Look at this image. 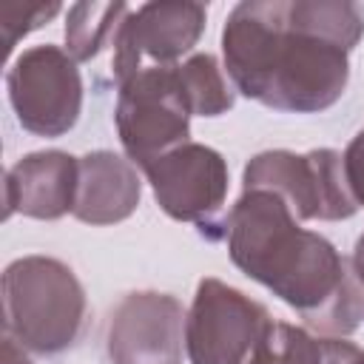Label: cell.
I'll return each mask as SVG.
<instances>
[{
  "mask_svg": "<svg viewBox=\"0 0 364 364\" xmlns=\"http://www.w3.org/2000/svg\"><path fill=\"white\" fill-rule=\"evenodd\" d=\"M247 364H321V341L304 327L273 321Z\"/></svg>",
  "mask_w": 364,
  "mask_h": 364,
  "instance_id": "obj_15",
  "label": "cell"
},
{
  "mask_svg": "<svg viewBox=\"0 0 364 364\" xmlns=\"http://www.w3.org/2000/svg\"><path fill=\"white\" fill-rule=\"evenodd\" d=\"M128 3H74L65 11V51L77 63H94L105 48H114Z\"/></svg>",
  "mask_w": 364,
  "mask_h": 364,
  "instance_id": "obj_13",
  "label": "cell"
},
{
  "mask_svg": "<svg viewBox=\"0 0 364 364\" xmlns=\"http://www.w3.org/2000/svg\"><path fill=\"white\" fill-rule=\"evenodd\" d=\"M60 14V3H40V6H14V9H3L0 11V28H3V43L6 51H11L17 46L20 37L31 34L34 28L46 26L51 17Z\"/></svg>",
  "mask_w": 364,
  "mask_h": 364,
  "instance_id": "obj_16",
  "label": "cell"
},
{
  "mask_svg": "<svg viewBox=\"0 0 364 364\" xmlns=\"http://www.w3.org/2000/svg\"><path fill=\"white\" fill-rule=\"evenodd\" d=\"M156 205L176 222H188L208 242L228 233V162L202 142H185L142 168Z\"/></svg>",
  "mask_w": 364,
  "mask_h": 364,
  "instance_id": "obj_5",
  "label": "cell"
},
{
  "mask_svg": "<svg viewBox=\"0 0 364 364\" xmlns=\"http://www.w3.org/2000/svg\"><path fill=\"white\" fill-rule=\"evenodd\" d=\"M176 77L193 117H222L236 102V88L230 85L219 60L208 51H196L182 60L176 65Z\"/></svg>",
  "mask_w": 364,
  "mask_h": 364,
  "instance_id": "obj_14",
  "label": "cell"
},
{
  "mask_svg": "<svg viewBox=\"0 0 364 364\" xmlns=\"http://www.w3.org/2000/svg\"><path fill=\"white\" fill-rule=\"evenodd\" d=\"M208 23V6L193 0H154L131 9L114 40L111 74L117 88L136 77L145 65H179L185 54L193 51Z\"/></svg>",
  "mask_w": 364,
  "mask_h": 364,
  "instance_id": "obj_9",
  "label": "cell"
},
{
  "mask_svg": "<svg viewBox=\"0 0 364 364\" xmlns=\"http://www.w3.org/2000/svg\"><path fill=\"white\" fill-rule=\"evenodd\" d=\"M191 117L176 65H145L117 88L114 125L136 168L191 142Z\"/></svg>",
  "mask_w": 364,
  "mask_h": 364,
  "instance_id": "obj_6",
  "label": "cell"
},
{
  "mask_svg": "<svg viewBox=\"0 0 364 364\" xmlns=\"http://www.w3.org/2000/svg\"><path fill=\"white\" fill-rule=\"evenodd\" d=\"M321 364H364V350L347 338H318Z\"/></svg>",
  "mask_w": 364,
  "mask_h": 364,
  "instance_id": "obj_18",
  "label": "cell"
},
{
  "mask_svg": "<svg viewBox=\"0 0 364 364\" xmlns=\"http://www.w3.org/2000/svg\"><path fill=\"white\" fill-rule=\"evenodd\" d=\"M80 179V156L68 151H34L20 156L3 182L6 219L20 213L40 222L63 219L74 210Z\"/></svg>",
  "mask_w": 364,
  "mask_h": 364,
  "instance_id": "obj_11",
  "label": "cell"
},
{
  "mask_svg": "<svg viewBox=\"0 0 364 364\" xmlns=\"http://www.w3.org/2000/svg\"><path fill=\"white\" fill-rule=\"evenodd\" d=\"M188 310L171 293L134 290L108 318L105 353L111 364H182Z\"/></svg>",
  "mask_w": 364,
  "mask_h": 364,
  "instance_id": "obj_10",
  "label": "cell"
},
{
  "mask_svg": "<svg viewBox=\"0 0 364 364\" xmlns=\"http://www.w3.org/2000/svg\"><path fill=\"white\" fill-rule=\"evenodd\" d=\"M270 324L262 301L208 276L196 284L185 318V355L191 364H247Z\"/></svg>",
  "mask_w": 364,
  "mask_h": 364,
  "instance_id": "obj_8",
  "label": "cell"
},
{
  "mask_svg": "<svg viewBox=\"0 0 364 364\" xmlns=\"http://www.w3.org/2000/svg\"><path fill=\"white\" fill-rule=\"evenodd\" d=\"M3 364H31L28 361V353L14 341V338H3Z\"/></svg>",
  "mask_w": 364,
  "mask_h": 364,
  "instance_id": "obj_19",
  "label": "cell"
},
{
  "mask_svg": "<svg viewBox=\"0 0 364 364\" xmlns=\"http://www.w3.org/2000/svg\"><path fill=\"white\" fill-rule=\"evenodd\" d=\"M88 324L77 273L54 256H20L3 270V327L31 355L71 350Z\"/></svg>",
  "mask_w": 364,
  "mask_h": 364,
  "instance_id": "obj_3",
  "label": "cell"
},
{
  "mask_svg": "<svg viewBox=\"0 0 364 364\" xmlns=\"http://www.w3.org/2000/svg\"><path fill=\"white\" fill-rule=\"evenodd\" d=\"M341 159H344V176H347L350 193L355 205L364 208V128L347 142Z\"/></svg>",
  "mask_w": 364,
  "mask_h": 364,
  "instance_id": "obj_17",
  "label": "cell"
},
{
  "mask_svg": "<svg viewBox=\"0 0 364 364\" xmlns=\"http://www.w3.org/2000/svg\"><path fill=\"white\" fill-rule=\"evenodd\" d=\"M142 199V179L128 156L88 151L80 156V179L71 216L85 225L125 222Z\"/></svg>",
  "mask_w": 364,
  "mask_h": 364,
  "instance_id": "obj_12",
  "label": "cell"
},
{
  "mask_svg": "<svg viewBox=\"0 0 364 364\" xmlns=\"http://www.w3.org/2000/svg\"><path fill=\"white\" fill-rule=\"evenodd\" d=\"M361 37L364 11L353 0H242L222 28V68L264 108L318 114L344 97Z\"/></svg>",
  "mask_w": 364,
  "mask_h": 364,
  "instance_id": "obj_1",
  "label": "cell"
},
{
  "mask_svg": "<svg viewBox=\"0 0 364 364\" xmlns=\"http://www.w3.org/2000/svg\"><path fill=\"white\" fill-rule=\"evenodd\" d=\"M230 262L279 301L296 310L321 338H344L364 321V284L353 259L301 228L273 191H242L230 205L225 233Z\"/></svg>",
  "mask_w": 364,
  "mask_h": 364,
  "instance_id": "obj_2",
  "label": "cell"
},
{
  "mask_svg": "<svg viewBox=\"0 0 364 364\" xmlns=\"http://www.w3.org/2000/svg\"><path fill=\"white\" fill-rule=\"evenodd\" d=\"M6 91L17 125L34 136H63L82 114L85 88L77 60L54 43L20 51L6 71Z\"/></svg>",
  "mask_w": 364,
  "mask_h": 364,
  "instance_id": "obj_7",
  "label": "cell"
},
{
  "mask_svg": "<svg viewBox=\"0 0 364 364\" xmlns=\"http://www.w3.org/2000/svg\"><path fill=\"white\" fill-rule=\"evenodd\" d=\"M242 191L279 193L299 222H341L358 213L344 176V159L333 148L296 151H262L247 159L242 171Z\"/></svg>",
  "mask_w": 364,
  "mask_h": 364,
  "instance_id": "obj_4",
  "label": "cell"
},
{
  "mask_svg": "<svg viewBox=\"0 0 364 364\" xmlns=\"http://www.w3.org/2000/svg\"><path fill=\"white\" fill-rule=\"evenodd\" d=\"M353 267H355V273H358V279H361V284H364V233L358 236V242H355V250H353Z\"/></svg>",
  "mask_w": 364,
  "mask_h": 364,
  "instance_id": "obj_20",
  "label": "cell"
}]
</instances>
